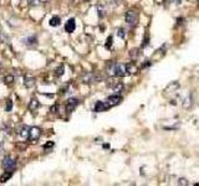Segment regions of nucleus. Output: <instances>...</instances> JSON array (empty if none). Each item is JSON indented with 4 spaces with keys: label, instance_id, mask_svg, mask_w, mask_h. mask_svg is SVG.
<instances>
[{
    "label": "nucleus",
    "instance_id": "obj_33",
    "mask_svg": "<svg viewBox=\"0 0 199 186\" xmlns=\"http://www.w3.org/2000/svg\"><path fill=\"white\" fill-rule=\"evenodd\" d=\"M198 3H199V0H198Z\"/></svg>",
    "mask_w": 199,
    "mask_h": 186
},
{
    "label": "nucleus",
    "instance_id": "obj_30",
    "mask_svg": "<svg viewBox=\"0 0 199 186\" xmlns=\"http://www.w3.org/2000/svg\"><path fill=\"white\" fill-rule=\"evenodd\" d=\"M40 1H42V3H46V1H47V0H40Z\"/></svg>",
    "mask_w": 199,
    "mask_h": 186
},
{
    "label": "nucleus",
    "instance_id": "obj_29",
    "mask_svg": "<svg viewBox=\"0 0 199 186\" xmlns=\"http://www.w3.org/2000/svg\"><path fill=\"white\" fill-rule=\"evenodd\" d=\"M146 45H148V37H146L143 41V46H146Z\"/></svg>",
    "mask_w": 199,
    "mask_h": 186
},
{
    "label": "nucleus",
    "instance_id": "obj_24",
    "mask_svg": "<svg viewBox=\"0 0 199 186\" xmlns=\"http://www.w3.org/2000/svg\"><path fill=\"white\" fill-rule=\"evenodd\" d=\"M117 35H118L121 39H125V37H126V32H125V30H123V29H118Z\"/></svg>",
    "mask_w": 199,
    "mask_h": 186
},
{
    "label": "nucleus",
    "instance_id": "obj_5",
    "mask_svg": "<svg viewBox=\"0 0 199 186\" xmlns=\"http://www.w3.org/2000/svg\"><path fill=\"white\" fill-rule=\"evenodd\" d=\"M41 135V130L40 128H36V127H32V128H29V139L31 142H36L39 140V138Z\"/></svg>",
    "mask_w": 199,
    "mask_h": 186
},
{
    "label": "nucleus",
    "instance_id": "obj_2",
    "mask_svg": "<svg viewBox=\"0 0 199 186\" xmlns=\"http://www.w3.org/2000/svg\"><path fill=\"white\" fill-rule=\"evenodd\" d=\"M125 19H126V23L128 24V25H131V26H134L137 24V20H138V14L134 11V10H128L126 12V16H125Z\"/></svg>",
    "mask_w": 199,
    "mask_h": 186
},
{
    "label": "nucleus",
    "instance_id": "obj_14",
    "mask_svg": "<svg viewBox=\"0 0 199 186\" xmlns=\"http://www.w3.org/2000/svg\"><path fill=\"white\" fill-rule=\"evenodd\" d=\"M50 26H59L60 24H61V19H60V16H52L51 19H50Z\"/></svg>",
    "mask_w": 199,
    "mask_h": 186
},
{
    "label": "nucleus",
    "instance_id": "obj_21",
    "mask_svg": "<svg viewBox=\"0 0 199 186\" xmlns=\"http://www.w3.org/2000/svg\"><path fill=\"white\" fill-rule=\"evenodd\" d=\"M192 106V98L190 97H187L186 99H184V102H183V107L184 108H189Z\"/></svg>",
    "mask_w": 199,
    "mask_h": 186
},
{
    "label": "nucleus",
    "instance_id": "obj_12",
    "mask_svg": "<svg viewBox=\"0 0 199 186\" xmlns=\"http://www.w3.org/2000/svg\"><path fill=\"white\" fill-rule=\"evenodd\" d=\"M35 78H32V77H25V80H24V86L26 87V88H31V87H34L35 86Z\"/></svg>",
    "mask_w": 199,
    "mask_h": 186
},
{
    "label": "nucleus",
    "instance_id": "obj_16",
    "mask_svg": "<svg viewBox=\"0 0 199 186\" xmlns=\"http://www.w3.org/2000/svg\"><path fill=\"white\" fill-rule=\"evenodd\" d=\"M97 12H98V16L101 18V19L106 15V9L103 8V5H101V4L97 5Z\"/></svg>",
    "mask_w": 199,
    "mask_h": 186
},
{
    "label": "nucleus",
    "instance_id": "obj_10",
    "mask_svg": "<svg viewBox=\"0 0 199 186\" xmlns=\"http://www.w3.org/2000/svg\"><path fill=\"white\" fill-rule=\"evenodd\" d=\"M16 133H18V135L21 136V138H26V136H29V128L25 127V125H23V127H20V128L18 129Z\"/></svg>",
    "mask_w": 199,
    "mask_h": 186
},
{
    "label": "nucleus",
    "instance_id": "obj_6",
    "mask_svg": "<svg viewBox=\"0 0 199 186\" xmlns=\"http://www.w3.org/2000/svg\"><path fill=\"white\" fill-rule=\"evenodd\" d=\"M121 101H122V97L118 94H113V96H110V97L107 98V101H106V103H107L108 107H113V106H117L121 103Z\"/></svg>",
    "mask_w": 199,
    "mask_h": 186
},
{
    "label": "nucleus",
    "instance_id": "obj_15",
    "mask_svg": "<svg viewBox=\"0 0 199 186\" xmlns=\"http://www.w3.org/2000/svg\"><path fill=\"white\" fill-rule=\"evenodd\" d=\"M126 71H127V73H134L137 71V67L134 63H127L126 65Z\"/></svg>",
    "mask_w": 199,
    "mask_h": 186
},
{
    "label": "nucleus",
    "instance_id": "obj_18",
    "mask_svg": "<svg viewBox=\"0 0 199 186\" xmlns=\"http://www.w3.org/2000/svg\"><path fill=\"white\" fill-rule=\"evenodd\" d=\"M24 41H26V45H34V44H36L38 42V39H36V36H30V37H27V39H25Z\"/></svg>",
    "mask_w": 199,
    "mask_h": 186
},
{
    "label": "nucleus",
    "instance_id": "obj_8",
    "mask_svg": "<svg viewBox=\"0 0 199 186\" xmlns=\"http://www.w3.org/2000/svg\"><path fill=\"white\" fill-rule=\"evenodd\" d=\"M110 107L107 106V103H105V102H101V101H98L96 102V104H95V108H94V111L96 113H100V112H105L106 109H108Z\"/></svg>",
    "mask_w": 199,
    "mask_h": 186
},
{
    "label": "nucleus",
    "instance_id": "obj_25",
    "mask_svg": "<svg viewBox=\"0 0 199 186\" xmlns=\"http://www.w3.org/2000/svg\"><path fill=\"white\" fill-rule=\"evenodd\" d=\"M5 109H6V112H10L11 109H13V102H11V101H8V103H6V107H5Z\"/></svg>",
    "mask_w": 199,
    "mask_h": 186
},
{
    "label": "nucleus",
    "instance_id": "obj_20",
    "mask_svg": "<svg viewBox=\"0 0 199 186\" xmlns=\"http://www.w3.org/2000/svg\"><path fill=\"white\" fill-rule=\"evenodd\" d=\"M4 82H5V83H8V85L13 83V82H14V76H11V74H6L5 77H4Z\"/></svg>",
    "mask_w": 199,
    "mask_h": 186
},
{
    "label": "nucleus",
    "instance_id": "obj_9",
    "mask_svg": "<svg viewBox=\"0 0 199 186\" xmlns=\"http://www.w3.org/2000/svg\"><path fill=\"white\" fill-rule=\"evenodd\" d=\"M76 29V23H75V19L71 18L70 20H67V23L65 25V31L69 32V34H72Z\"/></svg>",
    "mask_w": 199,
    "mask_h": 186
},
{
    "label": "nucleus",
    "instance_id": "obj_1",
    "mask_svg": "<svg viewBox=\"0 0 199 186\" xmlns=\"http://www.w3.org/2000/svg\"><path fill=\"white\" fill-rule=\"evenodd\" d=\"M1 165H3V168H4L5 170L13 171L14 169H15V166H16V161H15V159H14V158H11V156H5L4 159H3Z\"/></svg>",
    "mask_w": 199,
    "mask_h": 186
},
{
    "label": "nucleus",
    "instance_id": "obj_22",
    "mask_svg": "<svg viewBox=\"0 0 199 186\" xmlns=\"http://www.w3.org/2000/svg\"><path fill=\"white\" fill-rule=\"evenodd\" d=\"M55 74H56V77H61V76L63 74V66H60L59 68H56Z\"/></svg>",
    "mask_w": 199,
    "mask_h": 186
},
{
    "label": "nucleus",
    "instance_id": "obj_32",
    "mask_svg": "<svg viewBox=\"0 0 199 186\" xmlns=\"http://www.w3.org/2000/svg\"><path fill=\"white\" fill-rule=\"evenodd\" d=\"M0 34H1V31H0Z\"/></svg>",
    "mask_w": 199,
    "mask_h": 186
},
{
    "label": "nucleus",
    "instance_id": "obj_27",
    "mask_svg": "<svg viewBox=\"0 0 199 186\" xmlns=\"http://www.w3.org/2000/svg\"><path fill=\"white\" fill-rule=\"evenodd\" d=\"M112 46V36H108L107 42H106V47H111Z\"/></svg>",
    "mask_w": 199,
    "mask_h": 186
},
{
    "label": "nucleus",
    "instance_id": "obj_11",
    "mask_svg": "<svg viewBox=\"0 0 199 186\" xmlns=\"http://www.w3.org/2000/svg\"><path fill=\"white\" fill-rule=\"evenodd\" d=\"M178 88H179V83H178V82H173V83H170V85L167 87L166 92L169 91V93H175L177 91H178Z\"/></svg>",
    "mask_w": 199,
    "mask_h": 186
},
{
    "label": "nucleus",
    "instance_id": "obj_3",
    "mask_svg": "<svg viewBox=\"0 0 199 186\" xmlns=\"http://www.w3.org/2000/svg\"><path fill=\"white\" fill-rule=\"evenodd\" d=\"M126 65L115 63V67H113V76L115 77H123V76H126Z\"/></svg>",
    "mask_w": 199,
    "mask_h": 186
},
{
    "label": "nucleus",
    "instance_id": "obj_31",
    "mask_svg": "<svg viewBox=\"0 0 199 186\" xmlns=\"http://www.w3.org/2000/svg\"><path fill=\"white\" fill-rule=\"evenodd\" d=\"M0 68H1V62H0Z\"/></svg>",
    "mask_w": 199,
    "mask_h": 186
},
{
    "label": "nucleus",
    "instance_id": "obj_28",
    "mask_svg": "<svg viewBox=\"0 0 199 186\" xmlns=\"http://www.w3.org/2000/svg\"><path fill=\"white\" fill-rule=\"evenodd\" d=\"M54 147V143L52 142H49L47 144H45L44 145V149H49V148H52Z\"/></svg>",
    "mask_w": 199,
    "mask_h": 186
},
{
    "label": "nucleus",
    "instance_id": "obj_19",
    "mask_svg": "<svg viewBox=\"0 0 199 186\" xmlns=\"http://www.w3.org/2000/svg\"><path fill=\"white\" fill-rule=\"evenodd\" d=\"M112 89H113V91H115V92H121V91H122V89H123V85L122 83H121V82H116V83H115V86H113L112 87Z\"/></svg>",
    "mask_w": 199,
    "mask_h": 186
},
{
    "label": "nucleus",
    "instance_id": "obj_13",
    "mask_svg": "<svg viewBox=\"0 0 199 186\" xmlns=\"http://www.w3.org/2000/svg\"><path fill=\"white\" fill-rule=\"evenodd\" d=\"M39 108V101L38 99H35V98H32L31 101H30V104H29V109L31 112H35L36 109Z\"/></svg>",
    "mask_w": 199,
    "mask_h": 186
},
{
    "label": "nucleus",
    "instance_id": "obj_17",
    "mask_svg": "<svg viewBox=\"0 0 199 186\" xmlns=\"http://www.w3.org/2000/svg\"><path fill=\"white\" fill-rule=\"evenodd\" d=\"M11 175H13V171H8V173L3 174L1 177H0V182H6L11 177Z\"/></svg>",
    "mask_w": 199,
    "mask_h": 186
},
{
    "label": "nucleus",
    "instance_id": "obj_4",
    "mask_svg": "<svg viewBox=\"0 0 199 186\" xmlns=\"http://www.w3.org/2000/svg\"><path fill=\"white\" fill-rule=\"evenodd\" d=\"M100 80H101V77L97 76L96 73H86L81 77V81L83 83H95V82H97Z\"/></svg>",
    "mask_w": 199,
    "mask_h": 186
},
{
    "label": "nucleus",
    "instance_id": "obj_26",
    "mask_svg": "<svg viewBox=\"0 0 199 186\" xmlns=\"http://www.w3.org/2000/svg\"><path fill=\"white\" fill-rule=\"evenodd\" d=\"M27 3H29V5H38L40 3V0H27Z\"/></svg>",
    "mask_w": 199,
    "mask_h": 186
},
{
    "label": "nucleus",
    "instance_id": "obj_23",
    "mask_svg": "<svg viewBox=\"0 0 199 186\" xmlns=\"http://www.w3.org/2000/svg\"><path fill=\"white\" fill-rule=\"evenodd\" d=\"M178 185H181V186H187V185H189V182H188L187 179L181 177V179H178Z\"/></svg>",
    "mask_w": 199,
    "mask_h": 186
},
{
    "label": "nucleus",
    "instance_id": "obj_7",
    "mask_svg": "<svg viewBox=\"0 0 199 186\" xmlns=\"http://www.w3.org/2000/svg\"><path fill=\"white\" fill-rule=\"evenodd\" d=\"M77 104H79V99H76V98H70V99L66 102L65 112H67V113H71V112H72L74 109L77 107Z\"/></svg>",
    "mask_w": 199,
    "mask_h": 186
}]
</instances>
